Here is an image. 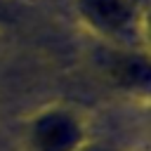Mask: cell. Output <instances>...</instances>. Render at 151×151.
I'll use <instances>...</instances> for the list:
<instances>
[{"label":"cell","mask_w":151,"mask_h":151,"mask_svg":"<svg viewBox=\"0 0 151 151\" xmlns=\"http://www.w3.org/2000/svg\"><path fill=\"white\" fill-rule=\"evenodd\" d=\"M78 17L97 35L132 42L139 35V7L132 0H76Z\"/></svg>","instance_id":"cell-1"},{"label":"cell","mask_w":151,"mask_h":151,"mask_svg":"<svg viewBox=\"0 0 151 151\" xmlns=\"http://www.w3.org/2000/svg\"><path fill=\"white\" fill-rule=\"evenodd\" d=\"M83 139V127L68 111H47L35 118L31 142L35 151H73Z\"/></svg>","instance_id":"cell-2"},{"label":"cell","mask_w":151,"mask_h":151,"mask_svg":"<svg viewBox=\"0 0 151 151\" xmlns=\"http://www.w3.org/2000/svg\"><path fill=\"white\" fill-rule=\"evenodd\" d=\"M109 73L116 83L125 87H146L149 85V61L137 52H118L109 59Z\"/></svg>","instance_id":"cell-3"},{"label":"cell","mask_w":151,"mask_h":151,"mask_svg":"<svg viewBox=\"0 0 151 151\" xmlns=\"http://www.w3.org/2000/svg\"><path fill=\"white\" fill-rule=\"evenodd\" d=\"M9 14H12V2L9 0H0V24L7 21Z\"/></svg>","instance_id":"cell-4"},{"label":"cell","mask_w":151,"mask_h":151,"mask_svg":"<svg viewBox=\"0 0 151 151\" xmlns=\"http://www.w3.org/2000/svg\"><path fill=\"white\" fill-rule=\"evenodd\" d=\"M132 2H134V5H137V7H139V9H142V7H144V5H146V0H132Z\"/></svg>","instance_id":"cell-5"},{"label":"cell","mask_w":151,"mask_h":151,"mask_svg":"<svg viewBox=\"0 0 151 151\" xmlns=\"http://www.w3.org/2000/svg\"><path fill=\"white\" fill-rule=\"evenodd\" d=\"M90 151H106V149H90Z\"/></svg>","instance_id":"cell-6"}]
</instances>
